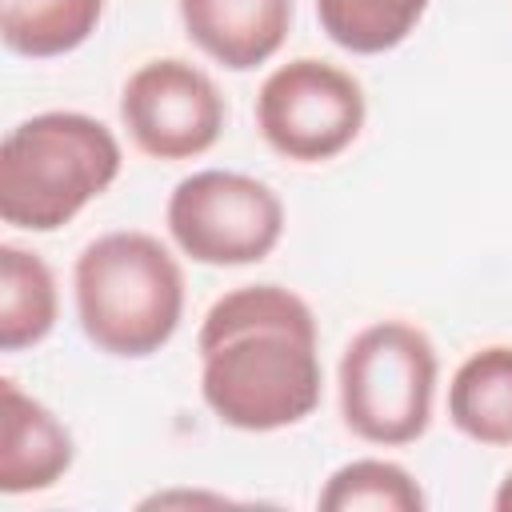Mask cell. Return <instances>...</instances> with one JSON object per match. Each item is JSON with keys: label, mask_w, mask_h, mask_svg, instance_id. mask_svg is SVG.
Returning <instances> with one entry per match:
<instances>
[{"label": "cell", "mask_w": 512, "mask_h": 512, "mask_svg": "<svg viewBox=\"0 0 512 512\" xmlns=\"http://www.w3.org/2000/svg\"><path fill=\"white\" fill-rule=\"evenodd\" d=\"M496 508H500V512L512 508V472L504 476V484H500V492H496Z\"/></svg>", "instance_id": "15"}, {"label": "cell", "mask_w": 512, "mask_h": 512, "mask_svg": "<svg viewBox=\"0 0 512 512\" xmlns=\"http://www.w3.org/2000/svg\"><path fill=\"white\" fill-rule=\"evenodd\" d=\"M164 220L176 248L212 268L260 264L284 236L280 196L264 180L228 168L184 176L168 196Z\"/></svg>", "instance_id": "5"}, {"label": "cell", "mask_w": 512, "mask_h": 512, "mask_svg": "<svg viewBox=\"0 0 512 512\" xmlns=\"http://www.w3.org/2000/svg\"><path fill=\"white\" fill-rule=\"evenodd\" d=\"M176 8L188 40L232 72L268 64L292 28V0H176Z\"/></svg>", "instance_id": "9"}, {"label": "cell", "mask_w": 512, "mask_h": 512, "mask_svg": "<svg viewBox=\"0 0 512 512\" xmlns=\"http://www.w3.org/2000/svg\"><path fill=\"white\" fill-rule=\"evenodd\" d=\"M196 352L200 396L228 428H292L320 404V332L308 300L292 288L244 284L224 292L196 332Z\"/></svg>", "instance_id": "1"}, {"label": "cell", "mask_w": 512, "mask_h": 512, "mask_svg": "<svg viewBox=\"0 0 512 512\" xmlns=\"http://www.w3.org/2000/svg\"><path fill=\"white\" fill-rule=\"evenodd\" d=\"M76 460L64 420L20 392L16 380H0V492L24 496L52 488Z\"/></svg>", "instance_id": "8"}, {"label": "cell", "mask_w": 512, "mask_h": 512, "mask_svg": "<svg viewBox=\"0 0 512 512\" xmlns=\"http://www.w3.org/2000/svg\"><path fill=\"white\" fill-rule=\"evenodd\" d=\"M428 500L420 492V484L412 480L408 468L392 464V460H348L340 464L324 492H320V508L324 512H420Z\"/></svg>", "instance_id": "14"}, {"label": "cell", "mask_w": 512, "mask_h": 512, "mask_svg": "<svg viewBox=\"0 0 512 512\" xmlns=\"http://www.w3.org/2000/svg\"><path fill=\"white\" fill-rule=\"evenodd\" d=\"M60 292L52 268L20 244H0V348L24 352L56 328Z\"/></svg>", "instance_id": "11"}, {"label": "cell", "mask_w": 512, "mask_h": 512, "mask_svg": "<svg viewBox=\"0 0 512 512\" xmlns=\"http://www.w3.org/2000/svg\"><path fill=\"white\" fill-rule=\"evenodd\" d=\"M104 16V0H0L4 48L28 60H48L80 48Z\"/></svg>", "instance_id": "12"}, {"label": "cell", "mask_w": 512, "mask_h": 512, "mask_svg": "<svg viewBox=\"0 0 512 512\" xmlns=\"http://www.w3.org/2000/svg\"><path fill=\"white\" fill-rule=\"evenodd\" d=\"M448 420L484 448L512 444V344L472 352L448 384Z\"/></svg>", "instance_id": "10"}, {"label": "cell", "mask_w": 512, "mask_h": 512, "mask_svg": "<svg viewBox=\"0 0 512 512\" xmlns=\"http://www.w3.org/2000/svg\"><path fill=\"white\" fill-rule=\"evenodd\" d=\"M336 388L352 436L380 448L412 444L432 424L436 348L408 320H376L348 340Z\"/></svg>", "instance_id": "4"}, {"label": "cell", "mask_w": 512, "mask_h": 512, "mask_svg": "<svg viewBox=\"0 0 512 512\" xmlns=\"http://www.w3.org/2000/svg\"><path fill=\"white\" fill-rule=\"evenodd\" d=\"M112 128L88 112H36L0 144V216L20 232H56L120 176Z\"/></svg>", "instance_id": "2"}, {"label": "cell", "mask_w": 512, "mask_h": 512, "mask_svg": "<svg viewBox=\"0 0 512 512\" xmlns=\"http://www.w3.org/2000/svg\"><path fill=\"white\" fill-rule=\"evenodd\" d=\"M228 120V104L212 76L180 56H156L140 64L120 88V124L132 144L152 160L204 156Z\"/></svg>", "instance_id": "7"}, {"label": "cell", "mask_w": 512, "mask_h": 512, "mask_svg": "<svg viewBox=\"0 0 512 512\" xmlns=\"http://www.w3.org/2000/svg\"><path fill=\"white\" fill-rule=\"evenodd\" d=\"M76 316L84 336L120 360L160 352L184 316V272L148 232H104L72 268Z\"/></svg>", "instance_id": "3"}, {"label": "cell", "mask_w": 512, "mask_h": 512, "mask_svg": "<svg viewBox=\"0 0 512 512\" xmlns=\"http://www.w3.org/2000/svg\"><path fill=\"white\" fill-rule=\"evenodd\" d=\"M368 100L352 72L300 56L272 68L256 92V128L264 144L296 164L340 156L364 128Z\"/></svg>", "instance_id": "6"}, {"label": "cell", "mask_w": 512, "mask_h": 512, "mask_svg": "<svg viewBox=\"0 0 512 512\" xmlns=\"http://www.w3.org/2000/svg\"><path fill=\"white\" fill-rule=\"evenodd\" d=\"M432 0H316V20L352 56H380L404 44Z\"/></svg>", "instance_id": "13"}]
</instances>
